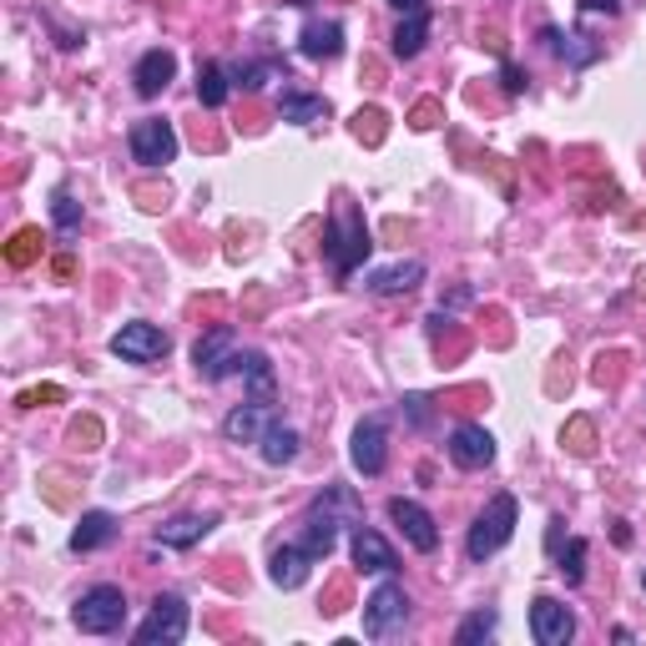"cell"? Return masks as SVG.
<instances>
[{
  "instance_id": "obj_1",
  "label": "cell",
  "mask_w": 646,
  "mask_h": 646,
  "mask_svg": "<svg viewBox=\"0 0 646 646\" xmlns=\"http://www.w3.org/2000/svg\"><path fill=\"white\" fill-rule=\"evenodd\" d=\"M343 526H364V505L354 501V490L349 485H329L314 505H308L304 530H298V545H304L314 561H329Z\"/></svg>"
},
{
  "instance_id": "obj_2",
  "label": "cell",
  "mask_w": 646,
  "mask_h": 646,
  "mask_svg": "<svg viewBox=\"0 0 646 646\" xmlns=\"http://www.w3.org/2000/svg\"><path fill=\"white\" fill-rule=\"evenodd\" d=\"M369 248H374V238H369L364 212H359L349 198H339V202H333L329 227H324V258L333 263V273H339V278H349L359 263H364V258H369Z\"/></svg>"
},
{
  "instance_id": "obj_3",
  "label": "cell",
  "mask_w": 646,
  "mask_h": 646,
  "mask_svg": "<svg viewBox=\"0 0 646 646\" xmlns=\"http://www.w3.org/2000/svg\"><path fill=\"white\" fill-rule=\"evenodd\" d=\"M515 536V495H495V501L485 505V510L475 515V526H470V541H465V551H470V561H490L495 551H505Z\"/></svg>"
},
{
  "instance_id": "obj_4",
  "label": "cell",
  "mask_w": 646,
  "mask_h": 646,
  "mask_svg": "<svg viewBox=\"0 0 646 646\" xmlns=\"http://www.w3.org/2000/svg\"><path fill=\"white\" fill-rule=\"evenodd\" d=\"M192 364L208 384H223L243 369V349H238V333L227 329V324H212L198 343H192Z\"/></svg>"
},
{
  "instance_id": "obj_5",
  "label": "cell",
  "mask_w": 646,
  "mask_h": 646,
  "mask_svg": "<svg viewBox=\"0 0 646 646\" xmlns=\"http://www.w3.org/2000/svg\"><path fill=\"white\" fill-rule=\"evenodd\" d=\"M71 621H77L86 636L121 632V626H127V596H121V586H92V591H81Z\"/></svg>"
},
{
  "instance_id": "obj_6",
  "label": "cell",
  "mask_w": 646,
  "mask_h": 646,
  "mask_svg": "<svg viewBox=\"0 0 646 646\" xmlns=\"http://www.w3.org/2000/svg\"><path fill=\"white\" fill-rule=\"evenodd\" d=\"M409 626V596L399 580H384V586H374V596L364 601V636L369 642H389L395 632H404Z\"/></svg>"
},
{
  "instance_id": "obj_7",
  "label": "cell",
  "mask_w": 646,
  "mask_h": 646,
  "mask_svg": "<svg viewBox=\"0 0 646 646\" xmlns=\"http://www.w3.org/2000/svg\"><path fill=\"white\" fill-rule=\"evenodd\" d=\"M187 621H192V611H187L183 596H157L152 601V611H146V621L132 632L137 646H177L187 636Z\"/></svg>"
},
{
  "instance_id": "obj_8",
  "label": "cell",
  "mask_w": 646,
  "mask_h": 646,
  "mask_svg": "<svg viewBox=\"0 0 646 646\" xmlns=\"http://www.w3.org/2000/svg\"><path fill=\"white\" fill-rule=\"evenodd\" d=\"M127 146H132V162H142V167H167V162H177V132H172L167 117L132 121Z\"/></svg>"
},
{
  "instance_id": "obj_9",
  "label": "cell",
  "mask_w": 646,
  "mask_h": 646,
  "mask_svg": "<svg viewBox=\"0 0 646 646\" xmlns=\"http://www.w3.org/2000/svg\"><path fill=\"white\" fill-rule=\"evenodd\" d=\"M167 349H172V339L157 324H146V318H132V324H121V329L111 333V354L127 359V364H157Z\"/></svg>"
},
{
  "instance_id": "obj_10",
  "label": "cell",
  "mask_w": 646,
  "mask_h": 646,
  "mask_svg": "<svg viewBox=\"0 0 646 646\" xmlns=\"http://www.w3.org/2000/svg\"><path fill=\"white\" fill-rule=\"evenodd\" d=\"M349 455H354V470H359V475H369V480L384 475V465H389V420H384V414H369V420H359Z\"/></svg>"
},
{
  "instance_id": "obj_11",
  "label": "cell",
  "mask_w": 646,
  "mask_h": 646,
  "mask_svg": "<svg viewBox=\"0 0 646 646\" xmlns=\"http://www.w3.org/2000/svg\"><path fill=\"white\" fill-rule=\"evenodd\" d=\"M389 520H395V526H399V536H404V541L414 545L420 555H430V551L439 545V526H435V515L424 510L420 501H404V495H395V501H389Z\"/></svg>"
},
{
  "instance_id": "obj_12",
  "label": "cell",
  "mask_w": 646,
  "mask_h": 646,
  "mask_svg": "<svg viewBox=\"0 0 646 646\" xmlns=\"http://www.w3.org/2000/svg\"><path fill=\"white\" fill-rule=\"evenodd\" d=\"M273 420H278V404H273V399H252V395H248V399H243V404L223 420V435H227V445H258V439H263V430H268Z\"/></svg>"
},
{
  "instance_id": "obj_13",
  "label": "cell",
  "mask_w": 646,
  "mask_h": 646,
  "mask_svg": "<svg viewBox=\"0 0 646 646\" xmlns=\"http://www.w3.org/2000/svg\"><path fill=\"white\" fill-rule=\"evenodd\" d=\"M530 636L541 646H566L571 636H576L571 607H561L555 596H536V601H530Z\"/></svg>"
},
{
  "instance_id": "obj_14",
  "label": "cell",
  "mask_w": 646,
  "mask_h": 646,
  "mask_svg": "<svg viewBox=\"0 0 646 646\" xmlns=\"http://www.w3.org/2000/svg\"><path fill=\"white\" fill-rule=\"evenodd\" d=\"M449 460L460 465V470H485L495 460V439H490L485 424H455V435H449Z\"/></svg>"
},
{
  "instance_id": "obj_15",
  "label": "cell",
  "mask_w": 646,
  "mask_h": 646,
  "mask_svg": "<svg viewBox=\"0 0 646 646\" xmlns=\"http://www.w3.org/2000/svg\"><path fill=\"white\" fill-rule=\"evenodd\" d=\"M172 77H177V56L167 51V46H152V51H142V61L132 67V86H137V96H162L172 86Z\"/></svg>"
},
{
  "instance_id": "obj_16",
  "label": "cell",
  "mask_w": 646,
  "mask_h": 646,
  "mask_svg": "<svg viewBox=\"0 0 646 646\" xmlns=\"http://www.w3.org/2000/svg\"><path fill=\"white\" fill-rule=\"evenodd\" d=\"M349 551H354V566L359 571H374V576H389V571H399L395 545L384 541L379 530H369V526H354V541H349Z\"/></svg>"
},
{
  "instance_id": "obj_17",
  "label": "cell",
  "mask_w": 646,
  "mask_h": 646,
  "mask_svg": "<svg viewBox=\"0 0 646 646\" xmlns=\"http://www.w3.org/2000/svg\"><path fill=\"white\" fill-rule=\"evenodd\" d=\"M308 571H314V555H308L298 541H289V545H278V551H273V566H268V576H273L278 591H298V586L308 580Z\"/></svg>"
},
{
  "instance_id": "obj_18",
  "label": "cell",
  "mask_w": 646,
  "mask_h": 646,
  "mask_svg": "<svg viewBox=\"0 0 646 646\" xmlns=\"http://www.w3.org/2000/svg\"><path fill=\"white\" fill-rule=\"evenodd\" d=\"M424 283V263L420 258H404V263H389V268H374V273H364V289L369 293H414Z\"/></svg>"
},
{
  "instance_id": "obj_19",
  "label": "cell",
  "mask_w": 646,
  "mask_h": 646,
  "mask_svg": "<svg viewBox=\"0 0 646 646\" xmlns=\"http://www.w3.org/2000/svg\"><path fill=\"white\" fill-rule=\"evenodd\" d=\"M121 536V526H117V515L111 510H86L77 520V530H71V551H102V545H111Z\"/></svg>"
},
{
  "instance_id": "obj_20",
  "label": "cell",
  "mask_w": 646,
  "mask_h": 646,
  "mask_svg": "<svg viewBox=\"0 0 646 646\" xmlns=\"http://www.w3.org/2000/svg\"><path fill=\"white\" fill-rule=\"evenodd\" d=\"M212 526H218L212 515H172L167 526H157V545H167V551H192Z\"/></svg>"
},
{
  "instance_id": "obj_21",
  "label": "cell",
  "mask_w": 646,
  "mask_h": 646,
  "mask_svg": "<svg viewBox=\"0 0 646 646\" xmlns=\"http://www.w3.org/2000/svg\"><path fill=\"white\" fill-rule=\"evenodd\" d=\"M424 40H430V5H424V11H404V15H399L395 36H389V46H395L399 61H414V56L424 51Z\"/></svg>"
},
{
  "instance_id": "obj_22",
  "label": "cell",
  "mask_w": 646,
  "mask_h": 646,
  "mask_svg": "<svg viewBox=\"0 0 646 646\" xmlns=\"http://www.w3.org/2000/svg\"><path fill=\"white\" fill-rule=\"evenodd\" d=\"M298 51H304L308 61H333V56L343 51V26L339 21H308L304 36H298Z\"/></svg>"
},
{
  "instance_id": "obj_23",
  "label": "cell",
  "mask_w": 646,
  "mask_h": 646,
  "mask_svg": "<svg viewBox=\"0 0 646 646\" xmlns=\"http://www.w3.org/2000/svg\"><path fill=\"white\" fill-rule=\"evenodd\" d=\"M278 111H283V121H293V127H314V121L329 117V102L314 92H293V86H283V96H278Z\"/></svg>"
},
{
  "instance_id": "obj_24",
  "label": "cell",
  "mask_w": 646,
  "mask_h": 646,
  "mask_svg": "<svg viewBox=\"0 0 646 646\" xmlns=\"http://www.w3.org/2000/svg\"><path fill=\"white\" fill-rule=\"evenodd\" d=\"M298 445H304L298 430H289L283 420H273L263 430V439H258V455H263V465H293L298 460Z\"/></svg>"
},
{
  "instance_id": "obj_25",
  "label": "cell",
  "mask_w": 646,
  "mask_h": 646,
  "mask_svg": "<svg viewBox=\"0 0 646 646\" xmlns=\"http://www.w3.org/2000/svg\"><path fill=\"white\" fill-rule=\"evenodd\" d=\"M243 384H248L252 399H273L278 395V379H273V364H268V354H258V349H243Z\"/></svg>"
},
{
  "instance_id": "obj_26",
  "label": "cell",
  "mask_w": 646,
  "mask_h": 646,
  "mask_svg": "<svg viewBox=\"0 0 646 646\" xmlns=\"http://www.w3.org/2000/svg\"><path fill=\"white\" fill-rule=\"evenodd\" d=\"M227 92H233V77H227V67H198V102L208 106V111H218V106L227 102Z\"/></svg>"
},
{
  "instance_id": "obj_27",
  "label": "cell",
  "mask_w": 646,
  "mask_h": 646,
  "mask_svg": "<svg viewBox=\"0 0 646 646\" xmlns=\"http://www.w3.org/2000/svg\"><path fill=\"white\" fill-rule=\"evenodd\" d=\"M227 77H233L238 92H263V81L283 77V67H278V61H238V67H227Z\"/></svg>"
},
{
  "instance_id": "obj_28",
  "label": "cell",
  "mask_w": 646,
  "mask_h": 646,
  "mask_svg": "<svg viewBox=\"0 0 646 646\" xmlns=\"http://www.w3.org/2000/svg\"><path fill=\"white\" fill-rule=\"evenodd\" d=\"M495 626H501V616H495L490 607L470 611V616L460 621V632H455V646H475V642H485V636H495Z\"/></svg>"
},
{
  "instance_id": "obj_29",
  "label": "cell",
  "mask_w": 646,
  "mask_h": 646,
  "mask_svg": "<svg viewBox=\"0 0 646 646\" xmlns=\"http://www.w3.org/2000/svg\"><path fill=\"white\" fill-rule=\"evenodd\" d=\"M555 571L566 576V586H580V580H586V541H580V536H571L566 551H555Z\"/></svg>"
},
{
  "instance_id": "obj_30",
  "label": "cell",
  "mask_w": 646,
  "mask_h": 646,
  "mask_svg": "<svg viewBox=\"0 0 646 646\" xmlns=\"http://www.w3.org/2000/svg\"><path fill=\"white\" fill-rule=\"evenodd\" d=\"M51 218H56L61 233H77V227H81V202L71 198L67 187H56V192H51Z\"/></svg>"
},
{
  "instance_id": "obj_31",
  "label": "cell",
  "mask_w": 646,
  "mask_h": 646,
  "mask_svg": "<svg viewBox=\"0 0 646 646\" xmlns=\"http://www.w3.org/2000/svg\"><path fill=\"white\" fill-rule=\"evenodd\" d=\"M36 248H40V233L36 227H21V233L11 238V252H5V258H11L15 268H26L31 258H36Z\"/></svg>"
},
{
  "instance_id": "obj_32",
  "label": "cell",
  "mask_w": 646,
  "mask_h": 646,
  "mask_svg": "<svg viewBox=\"0 0 646 646\" xmlns=\"http://www.w3.org/2000/svg\"><path fill=\"white\" fill-rule=\"evenodd\" d=\"M354 137H359V142H384V111H374V106H369V111H359V117H354Z\"/></svg>"
},
{
  "instance_id": "obj_33",
  "label": "cell",
  "mask_w": 646,
  "mask_h": 646,
  "mask_svg": "<svg viewBox=\"0 0 646 646\" xmlns=\"http://www.w3.org/2000/svg\"><path fill=\"white\" fill-rule=\"evenodd\" d=\"M501 86H505V92H510V96H520V92H526V71H520V67H510V61H505V67H501Z\"/></svg>"
},
{
  "instance_id": "obj_34",
  "label": "cell",
  "mask_w": 646,
  "mask_h": 646,
  "mask_svg": "<svg viewBox=\"0 0 646 646\" xmlns=\"http://www.w3.org/2000/svg\"><path fill=\"white\" fill-rule=\"evenodd\" d=\"M404 414H409L414 424H430V399H424V395H409V399H404Z\"/></svg>"
},
{
  "instance_id": "obj_35",
  "label": "cell",
  "mask_w": 646,
  "mask_h": 646,
  "mask_svg": "<svg viewBox=\"0 0 646 646\" xmlns=\"http://www.w3.org/2000/svg\"><path fill=\"white\" fill-rule=\"evenodd\" d=\"M71 445H81V449H96V420L77 424V430H71Z\"/></svg>"
},
{
  "instance_id": "obj_36",
  "label": "cell",
  "mask_w": 646,
  "mask_h": 646,
  "mask_svg": "<svg viewBox=\"0 0 646 646\" xmlns=\"http://www.w3.org/2000/svg\"><path fill=\"white\" fill-rule=\"evenodd\" d=\"M435 121H439V106H435V102H420V106H414V127H420V132H424V127H435Z\"/></svg>"
},
{
  "instance_id": "obj_37",
  "label": "cell",
  "mask_w": 646,
  "mask_h": 646,
  "mask_svg": "<svg viewBox=\"0 0 646 646\" xmlns=\"http://www.w3.org/2000/svg\"><path fill=\"white\" fill-rule=\"evenodd\" d=\"M40 399H61V389H56V384H46V389H26V395H21V404H40Z\"/></svg>"
},
{
  "instance_id": "obj_38",
  "label": "cell",
  "mask_w": 646,
  "mask_h": 646,
  "mask_svg": "<svg viewBox=\"0 0 646 646\" xmlns=\"http://www.w3.org/2000/svg\"><path fill=\"white\" fill-rule=\"evenodd\" d=\"M580 11H607V15H616L621 0H580Z\"/></svg>"
},
{
  "instance_id": "obj_39",
  "label": "cell",
  "mask_w": 646,
  "mask_h": 646,
  "mask_svg": "<svg viewBox=\"0 0 646 646\" xmlns=\"http://www.w3.org/2000/svg\"><path fill=\"white\" fill-rule=\"evenodd\" d=\"M389 5H395L399 15H404V11H424V0H389Z\"/></svg>"
}]
</instances>
